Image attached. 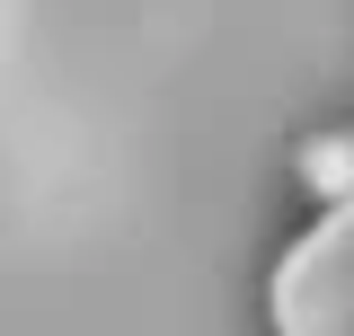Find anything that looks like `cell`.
<instances>
[{
  "label": "cell",
  "instance_id": "cell-2",
  "mask_svg": "<svg viewBox=\"0 0 354 336\" xmlns=\"http://www.w3.org/2000/svg\"><path fill=\"white\" fill-rule=\"evenodd\" d=\"M292 177H301V195H319V204H346L354 195V124L301 133L292 142Z\"/></svg>",
  "mask_w": 354,
  "mask_h": 336
},
{
  "label": "cell",
  "instance_id": "cell-1",
  "mask_svg": "<svg viewBox=\"0 0 354 336\" xmlns=\"http://www.w3.org/2000/svg\"><path fill=\"white\" fill-rule=\"evenodd\" d=\"M283 336H354V212H337L283 274H274Z\"/></svg>",
  "mask_w": 354,
  "mask_h": 336
}]
</instances>
